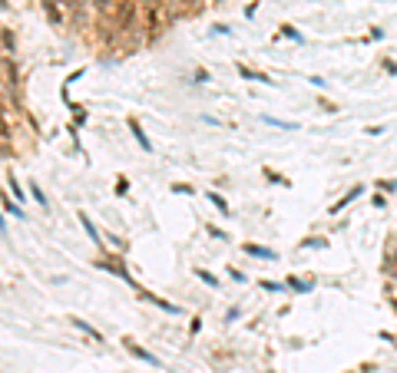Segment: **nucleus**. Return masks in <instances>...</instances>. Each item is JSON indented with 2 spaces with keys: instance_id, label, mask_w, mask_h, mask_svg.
Masks as SVG:
<instances>
[{
  "instance_id": "nucleus-1",
  "label": "nucleus",
  "mask_w": 397,
  "mask_h": 373,
  "mask_svg": "<svg viewBox=\"0 0 397 373\" xmlns=\"http://www.w3.org/2000/svg\"><path fill=\"white\" fill-rule=\"evenodd\" d=\"M129 129H132V136H136V142H139V145L146 149V152H149V149H153V142H149V139L143 136V129H139V122L132 119V122H129Z\"/></svg>"
},
{
  "instance_id": "nucleus-3",
  "label": "nucleus",
  "mask_w": 397,
  "mask_h": 373,
  "mask_svg": "<svg viewBox=\"0 0 397 373\" xmlns=\"http://www.w3.org/2000/svg\"><path fill=\"white\" fill-rule=\"evenodd\" d=\"M245 251L255 254V258H268V261L275 258V251H268V248H258V244H245Z\"/></svg>"
},
{
  "instance_id": "nucleus-10",
  "label": "nucleus",
  "mask_w": 397,
  "mask_h": 373,
  "mask_svg": "<svg viewBox=\"0 0 397 373\" xmlns=\"http://www.w3.org/2000/svg\"><path fill=\"white\" fill-rule=\"evenodd\" d=\"M198 277H202V281H205V284H212V287H215V284H219V281H215V277H212V274H209V271H198Z\"/></svg>"
},
{
  "instance_id": "nucleus-4",
  "label": "nucleus",
  "mask_w": 397,
  "mask_h": 373,
  "mask_svg": "<svg viewBox=\"0 0 397 373\" xmlns=\"http://www.w3.org/2000/svg\"><path fill=\"white\" fill-rule=\"evenodd\" d=\"M357 195H361V185H357V188H351V192H348V195H344V198H341V202H338V205H334V208H331V211H341L344 205H348L351 198H357Z\"/></svg>"
},
{
  "instance_id": "nucleus-2",
  "label": "nucleus",
  "mask_w": 397,
  "mask_h": 373,
  "mask_svg": "<svg viewBox=\"0 0 397 373\" xmlns=\"http://www.w3.org/2000/svg\"><path fill=\"white\" fill-rule=\"evenodd\" d=\"M79 225L86 228V235H89V238H93V244H99V231H96V225H93V221H89L86 215H83V211H79Z\"/></svg>"
},
{
  "instance_id": "nucleus-8",
  "label": "nucleus",
  "mask_w": 397,
  "mask_h": 373,
  "mask_svg": "<svg viewBox=\"0 0 397 373\" xmlns=\"http://www.w3.org/2000/svg\"><path fill=\"white\" fill-rule=\"evenodd\" d=\"M288 287H291V291H308L311 284H305V281H298V277H291V281H288Z\"/></svg>"
},
{
  "instance_id": "nucleus-9",
  "label": "nucleus",
  "mask_w": 397,
  "mask_h": 373,
  "mask_svg": "<svg viewBox=\"0 0 397 373\" xmlns=\"http://www.w3.org/2000/svg\"><path fill=\"white\" fill-rule=\"evenodd\" d=\"M33 198L40 202V208H46V195H43V192H40V185H33Z\"/></svg>"
},
{
  "instance_id": "nucleus-11",
  "label": "nucleus",
  "mask_w": 397,
  "mask_h": 373,
  "mask_svg": "<svg viewBox=\"0 0 397 373\" xmlns=\"http://www.w3.org/2000/svg\"><path fill=\"white\" fill-rule=\"evenodd\" d=\"M96 7L99 10H110V0H96Z\"/></svg>"
},
{
  "instance_id": "nucleus-7",
  "label": "nucleus",
  "mask_w": 397,
  "mask_h": 373,
  "mask_svg": "<svg viewBox=\"0 0 397 373\" xmlns=\"http://www.w3.org/2000/svg\"><path fill=\"white\" fill-rule=\"evenodd\" d=\"M262 287H265V291H272V294H281V291H285V287L275 284V281H262Z\"/></svg>"
},
{
  "instance_id": "nucleus-6",
  "label": "nucleus",
  "mask_w": 397,
  "mask_h": 373,
  "mask_svg": "<svg viewBox=\"0 0 397 373\" xmlns=\"http://www.w3.org/2000/svg\"><path fill=\"white\" fill-rule=\"evenodd\" d=\"M132 353H136V357H143L146 363H156V367H159V360H156L153 353H146V350H139V347H132Z\"/></svg>"
},
{
  "instance_id": "nucleus-5",
  "label": "nucleus",
  "mask_w": 397,
  "mask_h": 373,
  "mask_svg": "<svg viewBox=\"0 0 397 373\" xmlns=\"http://www.w3.org/2000/svg\"><path fill=\"white\" fill-rule=\"evenodd\" d=\"M209 202H212V205H215V208L222 211V215H229V205H225V202H222V198L215 195V192H209Z\"/></svg>"
}]
</instances>
